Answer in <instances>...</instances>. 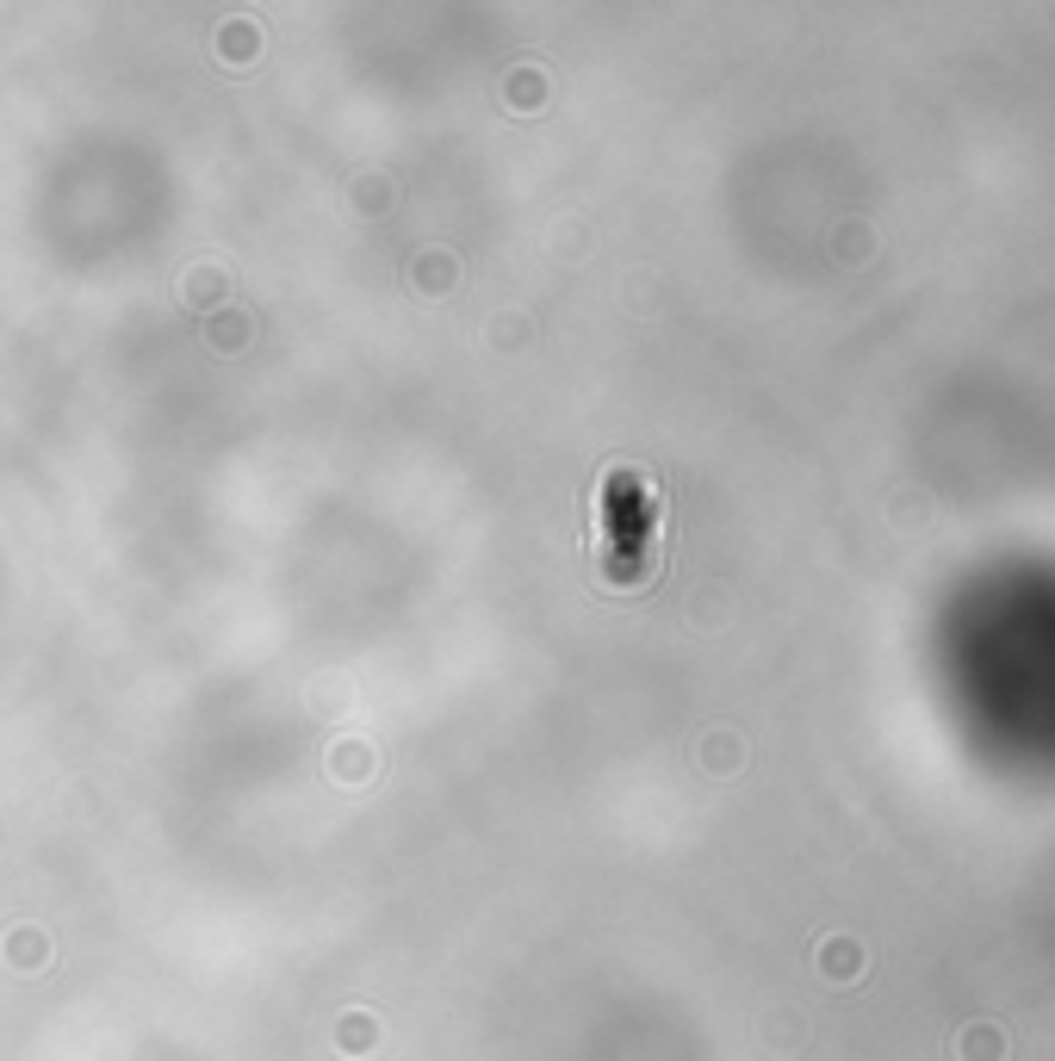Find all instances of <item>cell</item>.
I'll list each match as a JSON object with an SVG mask.
<instances>
[{
    "mask_svg": "<svg viewBox=\"0 0 1055 1061\" xmlns=\"http://www.w3.org/2000/svg\"><path fill=\"white\" fill-rule=\"evenodd\" d=\"M962 1061H1000V1030H962Z\"/></svg>",
    "mask_w": 1055,
    "mask_h": 1061,
    "instance_id": "6da1fadb",
    "label": "cell"
}]
</instances>
